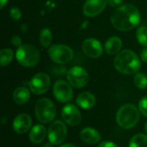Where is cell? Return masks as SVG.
I'll list each match as a JSON object with an SVG mask.
<instances>
[{
    "label": "cell",
    "mask_w": 147,
    "mask_h": 147,
    "mask_svg": "<svg viewBox=\"0 0 147 147\" xmlns=\"http://www.w3.org/2000/svg\"><path fill=\"white\" fill-rule=\"evenodd\" d=\"M145 131H146V133L147 134V121L146 123V126H145Z\"/></svg>",
    "instance_id": "cell-34"
},
{
    "label": "cell",
    "mask_w": 147,
    "mask_h": 147,
    "mask_svg": "<svg viewBox=\"0 0 147 147\" xmlns=\"http://www.w3.org/2000/svg\"><path fill=\"white\" fill-rule=\"evenodd\" d=\"M112 25L120 31H129L136 28L140 22V10L131 3L118 7L110 17Z\"/></svg>",
    "instance_id": "cell-1"
},
{
    "label": "cell",
    "mask_w": 147,
    "mask_h": 147,
    "mask_svg": "<svg viewBox=\"0 0 147 147\" xmlns=\"http://www.w3.org/2000/svg\"><path fill=\"white\" fill-rule=\"evenodd\" d=\"M122 47V41L117 36H113L108 39L105 43V51L109 55L117 54Z\"/></svg>",
    "instance_id": "cell-18"
},
{
    "label": "cell",
    "mask_w": 147,
    "mask_h": 147,
    "mask_svg": "<svg viewBox=\"0 0 147 147\" xmlns=\"http://www.w3.org/2000/svg\"><path fill=\"white\" fill-rule=\"evenodd\" d=\"M136 37L138 41L143 46L147 47V28L140 27L136 32Z\"/></svg>",
    "instance_id": "cell-24"
},
{
    "label": "cell",
    "mask_w": 147,
    "mask_h": 147,
    "mask_svg": "<svg viewBox=\"0 0 147 147\" xmlns=\"http://www.w3.org/2000/svg\"><path fill=\"white\" fill-rule=\"evenodd\" d=\"M48 55L51 59L59 65L70 62L74 56L72 49L65 45H53L48 49Z\"/></svg>",
    "instance_id": "cell-6"
},
{
    "label": "cell",
    "mask_w": 147,
    "mask_h": 147,
    "mask_svg": "<svg viewBox=\"0 0 147 147\" xmlns=\"http://www.w3.org/2000/svg\"><path fill=\"white\" fill-rule=\"evenodd\" d=\"M98 147H118L115 143L109 141V140H105L100 143V145L98 146Z\"/></svg>",
    "instance_id": "cell-29"
},
{
    "label": "cell",
    "mask_w": 147,
    "mask_h": 147,
    "mask_svg": "<svg viewBox=\"0 0 147 147\" xmlns=\"http://www.w3.org/2000/svg\"><path fill=\"white\" fill-rule=\"evenodd\" d=\"M47 134V131L46 127L42 125L38 124V125H34L31 128L28 134V138L33 144H40L46 139Z\"/></svg>",
    "instance_id": "cell-16"
},
{
    "label": "cell",
    "mask_w": 147,
    "mask_h": 147,
    "mask_svg": "<svg viewBox=\"0 0 147 147\" xmlns=\"http://www.w3.org/2000/svg\"><path fill=\"white\" fill-rule=\"evenodd\" d=\"M7 3H8V0H0V8L3 9V7L5 6Z\"/></svg>",
    "instance_id": "cell-31"
},
{
    "label": "cell",
    "mask_w": 147,
    "mask_h": 147,
    "mask_svg": "<svg viewBox=\"0 0 147 147\" xmlns=\"http://www.w3.org/2000/svg\"><path fill=\"white\" fill-rule=\"evenodd\" d=\"M140 117V109L134 104H124L118 109L116 113V122L124 129H131L134 127Z\"/></svg>",
    "instance_id": "cell-3"
},
{
    "label": "cell",
    "mask_w": 147,
    "mask_h": 147,
    "mask_svg": "<svg viewBox=\"0 0 147 147\" xmlns=\"http://www.w3.org/2000/svg\"><path fill=\"white\" fill-rule=\"evenodd\" d=\"M76 102L77 105L83 109H90L95 106L96 102V99L92 93L85 91L78 95Z\"/></svg>",
    "instance_id": "cell-15"
},
{
    "label": "cell",
    "mask_w": 147,
    "mask_h": 147,
    "mask_svg": "<svg viewBox=\"0 0 147 147\" xmlns=\"http://www.w3.org/2000/svg\"><path fill=\"white\" fill-rule=\"evenodd\" d=\"M36 119L41 123H49L56 116V108L53 102L48 98H41L37 101L34 107Z\"/></svg>",
    "instance_id": "cell-5"
},
{
    "label": "cell",
    "mask_w": 147,
    "mask_h": 147,
    "mask_svg": "<svg viewBox=\"0 0 147 147\" xmlns=\"http://www.w3.org/2000/svg\"><path fill=\"white\" fill-rule=\"evenodd\" d=\"M134 82L135 86L140 90H145L147 88V77L143 73H136L134 78Z\"/></svg>",
    "instance_id": "cell-23"
},
{
    "label": "cell",
    "mask_w": 147,
    "mask_h": 147,
    "mask_svg": "<svg viewBox=\"0 0 147 147\" xmlns=\"http://www.w3.org/2000/svg\"><path fill=\"white\" fill-rule=\"evenodd\" d=\"M51 79L49 76L44 72L35 74L29 81L28 86L32 93L35 95H41L46 93L50 87Z\"/></svg>",
    "instance_id": "cell-9"
},
{
    "label": "cell",
    "mask_w": 147,
    "mask_h": 147,
    "mask_svg": "<svg viewBox=\"0 0 147 147\" xmlns=\"http://www.w3.org/2000/svg\"><path fill=\"white\" fill-rule=\"evenodd\" d=\"M9 16H10V17L13 20L18 21L21 18V16H22V12H21V10L17 7H12L9 9Z\"/></svg>",
    "instance_id": "cell-26"
},
{
    "label": "cell",
    "mask_w": 147,
    "mask_h": 147,
    "mask_svg": "<svg viewBox=\"0 0 147 147\" xmlns=\"http://www.w3.org/2000/svg\"><path fill=\"white\" fill-rule=\"evenodd\" d=\"M83 51L90 58L96 59L102 54V47L101 42L94 38H88L83 42Z\"/></svg>",
    "instance_id": "cell-13"
},
{
    "label": "cell",
    "mask_w": 147,
    "mask_h": 147,
    "mask_svg": "<svg viewBox=\"0 0 147 147\" xmlns=\"http://www.w3.org/2000/svg\"><path fill=\"white\" fill-rule=\"evenodd\" d=\"M48 140L53 146L62 144L67 136V127L61 121H54L51 123L47 131Z\"/></svg>",
    "instance_id": "cell-7"
},
{
    "label": "cell",
    "mask_w": 147,
    "mask_h": 147,
    "mask_svg": "<svg viewBox=\"0 0 147 147\" xmlns=\"http://www.w3.org/2000/svg\"><path fill=\"white\" fill-rule=\"evenodd\" d=\"M12 97L16 104H24L30 98V91L25 87H18L14 90Z\"/></svg>",
    "instance_id": "cell-19"
},
{
    "label": "cell",
    "mask_w": 147,
    "mask_h": 147,
    "mask_svg": "<svg viewBox=\"0 0 147 147\" xmlns=\"http://www.w3.org/2000/svg\"><path fill=\"white\" fill-rule=\"evenodd\" d=\"M140 58H141V60H142L143 62H147V47L144 48V49L141 51Z\"/></svg>",
    "instance_id": "cell-30"
},
{
    "label": "cell",
    "mask_w": 147,
    "mask_h": 147,
    "mask_svg": "<svg viewBox=\"0 0 147 147\" xmlns=\"http://www.w3.org/2000/svg\"><path fill=\"white\" fill-rule=\"evenodd\" d=\"M11 43H12V45H14V46L19 47L22 46V40H21V38H20L19 36L15 35V36H13V37L11 38Z\"/></svg>",
    "instance_id": "cell-27"
},
{
    "label": "cell",
    "mask_w": 147,
    "mask_h": 147,
    "mask_svg": "<svg viewBox=\"0 0 147 147\" xmlns=\"http://www.w3.org/2000/svg\"><path fill=\"white\" fill-rule=\"evenodd\" d=\"M66 78L69 84L77 89L84 87L90 79L88 72L81 66L71 67L66 73Z\"/></svg>",
    "instance_id": "cell-8"
},
{
    "label": "cell",
    "mask_w": 147,
    "mask_h": 147,
    "mask_svg": "<svg viewBox=\"0 0 147 147\" xmlns=\"http://www.w3.org/2000/svg\"><path fill=\"white\" fill-rule=\"evenodd\" d=\"M16 58L21 65L24 67H33L38 64L40 55L39 50L34 46L25 44L17 48Z\"/></svg>",
    "instance_id": "cell-4"
},
{
    "label": "cell",
    "mask_w": 147,
    "mask_h": 147,
    "mask_svg": "<svg viewBox=\"0 0 147 147\" xmlns=\"http://www.w3.org/2000/svg\"><path fill=\"white\" fill-rule=\"evenodd\" d=\"M81 140L90 145H94L98 143L101 140V135L96 129L92 127H85L80 132Z\"/></svg>",
    "instance_id": "cell-17"
},
{
    "label": "cell",
    "mask_w": 147,
    "mask_h": 147,
    "mask_svg": "<svg viewBox=\"0 0 147 147\" xmlns=\"http://www.w3.org/2000/svg\"><path fill=\"white\" fill-rule=\"evenodd\" d=\"M59 147H77V146H74V145H72V144H64V145L60 146Z\"/></svg>",
    "instance_id": "cell-32"
},
{
    "label": "cell",
    "mask_w": 147,
    "mask_h": 147,
    "mask_svg": "<svg viewBox=\"0 0 147 147\" xmlns=\"http://www.w3.org/2000/svg\"><path fill=\"white\" fill-rule=\"evenodd\" d=\"M107 4V0H86L83 7V12L88 17H94L101 14Z\"/></svg>",
    "instance_id": "cell-12"
},
{
    "label": "cell",
    "mask_w": 147,
    "mask_h": 147,
    "mask_svg": "<svg viewBox=\"0 0 147 147\" xmlns=\"http://www.w3.org/2000/svg\"><path fill=\"white\" fill-rule=\"evenodd\" d=\"M31 126H32V119L30 115L25 113L18 115L15 118L12 123L14 131L18 134H26L31 128Z\"/></svg>",
    "instance_id": "cell-14"
},
{
    "label": "cell",
    "mask_w": 147,
    "mask_h": 147,
    "mask_svg": "<svg viewBox=\"0 0 147 147\" xmlns=\"http://www.w3.org/2000/svg\"><path fill=\"white\" fill-rule=\"evenodd\" d=\"M61 117L66 124L72 127L78 126L82 120L79 109L73 104H67L62 109Z\"/></svg>",
    "instance_id": "cell-11"
},
{
    "label": "cell",
    "mask_w": 147,
    "mask_h": 147,
    "mask_svg": "<svg viewBox=\"0 0 147 147\" xmlns=\"http://www.w3.org/2000/svg\"><path fill=\"white\" fill-rule=\"evenodd\" d=\"M114 65L118 71L126 75L138 73L141 65L137 54L131 50H123L120 52L115 58Z\"/></svg>",
    "instance_id": "cell-2"
},
{
    "label": "cell",
    "mask_w": 147,
    "mask_h": 147,
    "mask_svg": "<svg viewBox=\"0 0 147 147\" xmlns=\"http://www.w3.org/2000/svg\"><path fill=\"white\" fill-rule=\"evenodd\" d=\"M53 35L48 28H44L40 32V43L43 47H48L52 42Z\"/></svg>",
    "instance_id": "cell-21"
},
{
    "label": "cell",
    "mask_w": 147,
    "mask_h": 147,
    "mask_svg": "<svg viewBox=\"0 0 147 147\" xmlns=\"http://www.w3.org/2000/svg\"><path fill=\"white\" fill-rule=\"evenodd\" d=\"M53 93L56 100L59 102H68L72 100L73 90L69 82L65 80H58L54 83Z\"/></svg>",
    "instance_id": "cell-10"
},
{
    "label": "cell",
    "mask_w": 147,
    "mask_h": 147,
    "mask_svg": "<svg viewBox=\"0 0 147 147\" xmlns=\"http://www.w3.org/2000/svg\"><path fill=\"white\" fill-rule=\"evenodd\" d=\"M53 145L51 142H48V143H47L43 147H53Z\"/></svg>",
    "instance_id": "cell-33"
},
{
    "label": "cell",
    "mask_w": 147,
    "mask_h": 147,
    "mask_svg": "<svg viewBox=\"0 0 147 147\" xmlns=\"http://www.w3.org/2000/svg\"><path fill=\"white\" fill-rule=\"evenodd\" d=\"M139 109L140 114L147 117V96L143 97L139 102Z\"/></svg>",
    "instance_id": "cell-25"
},
{
    "label": "cell",
    "mask_w": 147,
    "mask_h": 147,
    "mask_svg": "<svg viewBox=\"0 0 147 147\" xmlns=\"http://www.w3.org/2000/svg\"><path fill=\"white\" fill-rule=\"evenodd\" d=\"M108 4H109L111 7H120V5L122 3L123 0H107Z\"/></svg>",
    "instance_id": "cell-28"
},
{
    "label": "cell",
    "mask_w": 147,
    "mask_h": 147,
    "mask_svg": "<svg viewBox=\"0 0 147 147\" xmlns=\"http://www.w3.org/2000/svg\"><path fill=\"white\" fill-rule=\"evenodd\" d=\"M129 147H147V135L144 134H138L132 137Z\"/></svg>",
    "instance_id": "cell-22"
},
{
    "label": "cell",
    "mask_w": 147,
    "mask_h": 147,
    "mask_svg": "<svg viewBox=\"0 0 147 147\" xmlns=\"http://www.w3.org/2000/svg\"><path fill=\"white\" fill-rule=\"evenodd\" d=\"M14 57V52L10 48H3L0 52V65L6 66L12 62Z\"/></svg>",
    "instance_id": "cell-20"
}]
</instances>
